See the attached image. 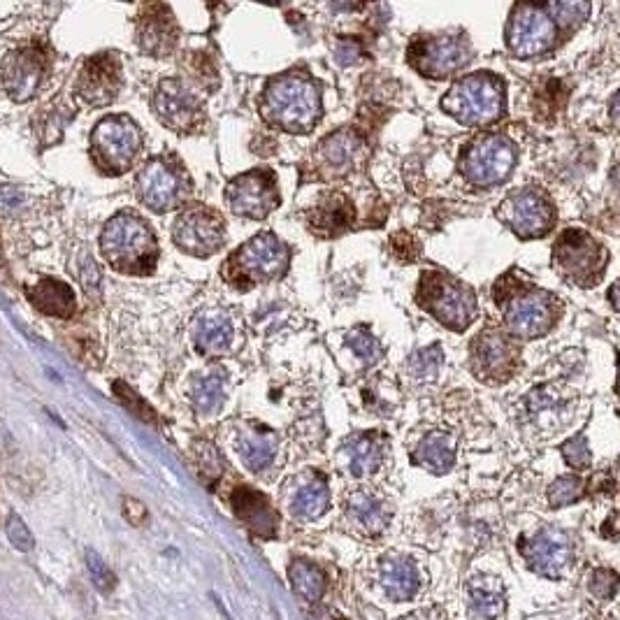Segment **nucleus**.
Returning a JSON list of instances; mask_svg holds the SVG:
<instances>
[{
    "label": "nucleus",
    "instance_id": "9",
    "mask_svg": "<svg viewBox=\"0 0 620 620\" xmlns=\"http://www.w3.org/2000/svg\"><path fill=\"white\" fill-rule=\"evenodd\" d=\"M518 149L507 135L483 133L463 149L458 170L467 182L479 189L504 184L516 168Z\"/></svg>",
    "mask_w": 620,
    "mask_h": 620
},
{
    "label": "nucleus",
    "instance_id": "4",
    "mask_svg": "<svg viewBox=\"0 0 620 620\" xmlns=\"http://www.w3.org/2000/svg\"><path fill=\"white\" fill-rule=\"evenodd\" d=\"M442 110L470 128H488L507 114V84L495 72H472L442 98Z\"/></svg>",
    "mask_w": 620,
    "mask_h": 620
},
{
    "label": "nucleus",
    "instance_id": "36",
    "mask_svg": "<svg viewBox=\"0 0 620 620\" xmlns=\"http://www.w3.org/2000/svg\"><path fill=\"white\" fill-rule=\"evenodd\" d=\"M472 602H474V611H477V614L483 618H495L504 611L502 588L500 586L490 588V583H474Z\"/></svg>",
    "mask_w": 620,
    "mask_h": 620
},
{
    "label": "nucleus",
    "instance_id": "29",
    "mask_svg": "<svg viewBox=\"0 0 620 620\" xmlns=\"http://www.w3.org/2000/svg\"><path fill=\"white\" fill-rule=\"evenodd\" d=\"M330 507V488L326 477L307 474L291 493V514L298 521H316Z\"/></svg>",
    "mask_w": 620,
    "mask_h": 620
},
{
    "label": "nucleus",
    "instance_id": "14",
    "mask_svg": "<svg viewBox=\"0 0 620 620\" xmlns=\"http://www.w3.org/2000/svg\"><path fill=\"white\" fill-rule=\"evenodd\" d=\"M172 242L196 258L219 254L226 242V219L203 203H189L175 219Z\"/></svg>",
    "mask_w": 620,
    "mask_h": 620
},
{
    "label": "nucleus",
    "instance_id": "47",
    "mask_svg": "<svg viewBox=\"0 0 620 620\" xmlns=\"http://www.w3.org/2000/svg\"><path fill=\"white\" fill-rule=\"evenodd\" d=\"M79 279H82V284H84L86 291H89V293L96 291L98 293V288H100V272H98L96 263H93L91 256H84V261L79 263Z\"/></svg>",
    "mask_w": 620,
    "mask_h": 620
},
{
    "label": "nucleus",
    "instance_id": "48",
    "mask_svg": "<svg viewBox=\"0 0 620 620\" xmlns=\"http://www.w3.org/2000/svg\"><path fill=\"white\" fill-rule=\"evenodd\" d=\"M124 516L131 521L133 525H144L147 523V509H144V504L133 500V497H126L124 500Z\"/></svg>",
    "mask_w": 620,
    "mask_h": 620
},
{
    "label": "nucleus",
    "instance_id": "11",
    "mask_svg": "<svg viewBox=\"0 0 620 620\" xmlns=\"http://www.w3.org/2000/svg\"><path fill=\"white\" fill-rule=\"evenodd\" d=\"M560 45V31L544 5L518 3L507 24V49L514 59L528 61L551 54Z\"/></svg>",
    "mask_w": 620,
    "mask_h": 620
},
{
    "label": "nucleus",
    "instance_id": "33",
    "mask_svg": "<svg viewBox=\"0 0 620 620\" xmlns=\"http://www.w3.org/2000/svg\"><path fill=\"white\" fill-rule=\"evenodd\" d=\"M288 581L293 593L305 602H319L326 593V574L309 560H293L288 567Z\"/></svg>",
    "mask_w": 620,
    "mask_h": 620
},
{
    "label": "nucleus",
    "instance_id": "19",
    "mask_svg": "<svg viewBox=\"0 0 620 620\" xmlns=\"http://www.w3.org/2000/svg\"><path fill=\"white\" fill-rule=\"evenodd\" d=\"M47 59L38 47H24L7 54L0 66V82L7 96L17 103H28L45 82Z\"/></svg>",
    "mask_w": 620,
    "mask_h": 620
},
{
    "label": "nucleus",
    "instance_id": "22",
    "mask_svg": "<svg viewBox=\"0 0 620 620\" xmlns=\"http://www.w3.org/2000/svg\"><path fill=\"white\" fill-rule=\"evenodd\" d=\"M365 140L360 138L351 128H340V131L330 133L323 138L316 147V165H319L323 175L330 177H344L358 168L363 161Z\"/></svg>",
    "mask_w": 620,
    "mask_h": 620
},
{
    "label": "nucleus",
    "instance_id": "35",
    "mask_svg": "<svg viewBox=\"0 0 620 620\" xmlns=\"http://www.w3.org/2000/svg\"><path fill=\"white\" fill-rule=\"evenodd\" d=\"M546 12L551 14L553 24L558 26L560 33H574L576 28L586 24L590 5L588 3H546Z\"/></svg>",
    "mask_w": 620,
    "mask_h": 620
},
{
    "label": "nucleus",
    "instance_id": "27",
    "mask_svg": "<svg viewBox=\"0 0 620 620\" xmlns=\"http://www.w3.org/2000/svg\"><path fill=\"white\" fill-rule=\"evenodd\" d=\"M340 456L353 477H367L377 472L384 458V437L377 432H360L344 442Z\"/></svg>",
    "mask_w": 620,
    "mask_h": 620
},
{
    "label": "nucleus",
    "instance_id": "23",
    "mask_svg": "<svg viewBox=\"0 0 620 620\" xmlns=\"http://www.w3.org/2000/svg\"><path fill=\"white\" fill-rule=\"evenodd\" d=\"M230 502H233L235 516L240 518L254 535L263 539H272L277 535L279 516L263 493H258L254 488L240 486L233 493V497H230Z\"/></svg>",
    "mask_w": 620,
    "mask_h": 620
},
{
    "label": "nucleus",
    "instance_id": "12",
    "mask_svg": "<svg viewBox=\"0 0 620 620\" xmlns=\"http://www.w3.org/2000/svg\"><path fill=\"white\" fill-rule=\"evenodd\" d=\"M497 219L521 240H537L555 226V205L549 193L537 186H521L511 191L497 207Z\"/></svg>",
    "mask_w": 620,
    "mask_h": 620
},
{
    "label": "nucleus",
    "instance_id": "17",
    "mask_svg": "<svg viewBox=\"0 0 620 620\" xmlns=\"http://www.w3.org/2000/svg\"><path fill=\"white\" fill-rule=\"evenodd\" d=\"M154 112L170 131L189 135L205 124V105L182 79H163L154 93Z\"/></svg>",
    "mask_w": 620,
    "mask_h": 620
},
{
    "label": "nucleus",
    "instance_id": "16",
    "mask_svg": "<svg viewBox=\"0 0 620 620\" xmlns=\"http://www.w3.org/2000/svg\"><path fill=\"white\" fill-rule=\"evenodd\" d=\"M521 363V349L507 333L486 328L470 344V367L483 384H504Z\"/></svg>",
    "mask_w": 620,
    "mask_h": 620
},
{
    "label": "nucleus",
    "instance_id": "7",
    "mask_svg": "<svg viewBox=\"0 0 620 620\" xmlns=\"http://www.w3.org/2000/svg\"><path fill=\"white\" fill-rule=\"evenodd\" d=\"M191 189L193 182L189 172H186L184 163L172 154L149 158L138 172V179H135V191H138L140 203L156 214L182 207L186 198L191 196Z\"/></svg>",
    "mask_w": 620,
    "mask_h": 620
},
{
    "label": "nucleus",
    "instance_id": "25",
    "mask_svg": "<svg viewBox=\"0 0 620 620\" xmlns=\"http://www.w3.org/2000/svg\"><path fill=\"white\" fill-rule=\"evenodd\" d=\"M191 340L200 356H221L233 344V321L223 312H203L193 321Z\"/></svg>",
    "mask_w": 620,
    "mask_h": 620
},
{
    "label": "nucleus",
    "instance_id": "31",
    "mask_svg": "<svg viewBox=\"0 0 620 620\" xmlns=\"http://www.w3.org/2000/svg\"><path fill=\"white\" fill-rule=\"evenodd\" d=\"M379 583L393 602L412 600L418 590V572L407 558H386L379 567Z\"/></svg>",
    "mask_w": 620,
    "mask_h": 620
},
{
    "label": "nucleus",
    "instance_id": "1",
    "mask_svg": "<svg viewBox=\"0 0 620 620\" xmlns=\"http://www.w3.org/2000/svg\"><path fill=\"white\" fill-rule=\"evenodd\" d=\"M258 110L265 124L279 131L312 133L323 117L321 86L305 70L281 72L268 79Z\"/></svg>",
    "mask_w": 620,
    "mask_h": 620
},
{
    "label": "nucleus",
    "instance_id": "26",
    "mask_svg": "<svg viewBox=\"0 0 620 620\" xmlns=\"http://www.w3.org/2000/svg\"><path fill=\"white\" fill-rule=\"evenodd\" d=\"M279 451L277 435L263 425H247L237 435V453L251 472H263L275 463Z\"/></svg>",
    "mask_w": 620,
    "mask_h": 620
},
{
    "label": "nucleus",
    "instance_id": "32",
    "mask_svg": "<svg viewBox=\"0 0 620 620\" xmlns=\"http://www.w3.org/2000/svg\"><path fill=\"white\" fill-rule=\"evenodd\" d=\"M228 398V377L221 367H212L193 379L191 402L198 414H216Z\"/></svg>",
    "mask_w": 620,
    "mask_h": 620
},
{
    "label": "nucleus",
    "instance_id": "6",
    "mask_svg": "<svg viewBox=\"0 0 620 620\" xmlns=\"http://www.w3.org/2000/svg\"><path fill=\"white\" fill-rule=\"evenodd\" d=\"M418 307L453 333H465L477 319V293L465 281L442 270L421 272L416 288Z\"/></svg>",
    "mask_w": 620,
    "mask_h": 620
},
{
    "label": "nucleus",
    "instance_id": "30",
    "mask_svg": "<svg viewBox=\"0 0 620 620\" xmlns=\"http://www.w3.org/2000/svg\"><path fill=\"white\" fill-rule=\"evenodd\" d=\"M412 460L432 474H446L456 465V439L449 432L432 430L418 442Z\"/></svg>",
    "mask_w": 620,
    "mask_h": 620
},
{
    "label": "nucleus",
    "instance_id": "45",
    "mask_svg": "<svg viewBox=\"0 0 620 620\" xmlns=\"http://www.w3.org/2000/svg\"><path fill=\"white\" fill-rule=\"evenodd\" d=\"M114 393H117V398H121V402H124V405L131 409L135 416H140L142 421L154 423V412H151V407L144 405V402L124 384V381H114Z\"/></svg>",
    "mask_w": 620,
    "mask_h": 620
},
{
    "label": "nucleus",
    "instance_id": "37",
    "mask_svg": "<svg viewBox=\"0 0 620 620\" xmlns=\"http://www.w3.org/2000/svg\"><path fill=\"white\" fill-rule=\"evenodd\" d=\"M442 360V346H425V349L416 351L414 356L409 358V372H412L416 379H435L439 367H442Z\"/></svg>",
    "mask_w": 620,
    "mask_h": 620
},
{
    "label": "nucleus",
    "instance_id": "13",
    "mask_svg": "<svg viewBox=\"0 0 620 620\" xmlns=\"http://www.w3.org/2000/svg\"><path fill=\"white\" fill-rule=\"evenodd\" d=\"M474 49L465 35H421L407 49V61L418 75L444 79L467 68Z\"/></svg>",
    "mask_w": 620,
    "mask_h": 620
},
{
    "label": "nucleus",
    "instance_id": "10",
    "mask_svg": "<svg viewBox=\"0 0 620 620\" xmlns=\"http://www.w3.org/2000/svg\"><path fill=\"white\" fill-rule=\"evenodd\" d=\"M142 151V131L126 114L100 119L91 133V156L105 175H124Z\"/></svg>",
    "mask_w": 620,
    "mask_h": 620
},
{
    "label": "nucleus",
    "instance_id": "46",
    "mask_svg": "<svg viewBox=\"0 0 620 620\" xmlns=\"http://www.w3.org/2000/svg\"><path fill=\"white\" fill-rule=\"evenodd\" d=\"M393 249L402 263H412L418 256V240L409 233H400L393 237Z\"/></svg>",
    "mask_w": 620,
    "mask_h": 620
},
{
    "label": "nucleus",
    "instance_id": "18",
    "mask_svg": "<svg viewBox=\"0 0 620 620\" xmlns=\"http://www.w3.org/2000/svg\"><path fill=\"white\" fill-rule=\"evenodd\" d=\"M124 77H121V61L117 54L105 52L91 56L79 72L75 91L77 96L91 107H105L117 100Z\"/></svg>",
    "mask_w": 620,
    "mask_h": 620
},
{
    "label": "nucleus",
    "instance_id": "28",
    "mask_svg": "<svg viewBox=\"0 0 620 620\" xmlns=\"http://www.w3.org/2000/svg\"><path fill=\"white\" fill-rule=\"evenodd\" d=\"M28 298L42 314L47 316H59V319H70L75 314L77 302L75 291L66 284V281L52 279V277H40L33 286L26 288Z\"/></svg>",
    "mask_w": 620,
    "mask_h": 620
},
{
    "label": "nucleus",
    "instance_id": "38",
    "mask_svg": "<svg viewBox=\"0 0 620 620\" xmlns=\"http://www.w3.org/2000/svg\"><path fill=\"white\" fill-rule=\"evenodd\" d=\"M583 479L579 477H560L553 481V486L549 488V502L551 507L560 509V507H569V504L579 502L583 497Z\"/></svg>",
    "mask_w": 620,
    "mask_h": 620
},
{
    "label": "nucleus",
    "instance_id": "5",
    "mask_svg": "<svg viewBox=\"0 0 620 620\" xmlns=\"http://www.w3.org/2000/svg\"><path fill=\"white\" fill-rule=\"evenodd\" d=\"M288 265H291V249L275 233H258L230 254L223 263L221 275L237 291H251L258 284L284 277Z\"/></svg>",
    "mask_w": 620,
    "mask_h": 620
},
{
    "label": "nucleus",
    "instance_id": "39",
    "mask_svg": "<svg viewBox=\"0 0 620 620\" xmlns=\"http://www.w3.org/2000/svg\"><path fill=\"white\" fill-rule=\"evenodd\" d=\"M196 465H198L200 477H203L207 483H214L223 474V460L219 456V451H216V446L209 442L196 444Z\"/></svg>",
    "mask_w": 620,
    "mask_h": 620
},
{
    "label": "nucleus",
    "instance_id": "43",
    "mask_svg": "<svg viewBox=\"0 0 620 620\" xmlns=\"http://www.w3.org/2000/svg\"><path fill=\"white\" fill-rule=\"evenodd\" d=\"M5 530H7V537H10V542H12V546L14 549H19V551H33L35 549V539H33V532L28 530V525L24 523V518L21 516H17V514H12L10 518H7V525H5Z\"/></svg>",
    "mask_w": 620,
    "mask_h": 620
},
{
    "label": "nucleus",
    "instance_id": "3",
    "mask_svg": "<svg viewBox=\"0 0 620 620\" xmlns=\"http://www.w3.org/2000/svg\"><path fill=\"white\" fill-rule=\"evenodd\" d=\"M100 254L112 270L147 277L156 270L158 240L147 221L135 212H119L100 233Z\"/></svg>",
    "mask_w": 620,
    "mask_h": 620
},
{
    "label": "nucleus",
    "instance_id": "20",
    "mask_svg": "<svg viewBox=\"0 0 620 620\" xmlns=\"http://www.w3.org/2000/svg\"><path fill=\"white\" fill-rule=\"evenodd\" d=\"M523 555L537 574L558 579V576L565 574L567 567L572 565L574 551L565 532L549 528L537 532L535 537H530L528 542L523 544Z\"/></svg>",
    "mask_w": 620,
    "mask_h": 620
},
{
    "label": "nucleus",
    "instance_id": "21",
    "mask_svg": "<svg viewBox=\"0 0 620 620\" xmlns=\"http://www.w3.org/2000/svg\"><path fill=\"white\" fill-rule=\"evenodd\" d=\"M138 45L144 54L165 59L177 49L179 26L168 5H147L138 19Z\"/></svg>",
    "mask_w": 620,
    "mask_h": 620
},
{
    "label": "nucleus",
    "instance_id": "15",
    "mask_svg": "<svg viewBox=\"0 0 620 620\" xmlns=\"http://www.w3.org/2000/svg\"><path fill=\"white\" fill-rule=\"evenodd\" d=\"M281 203L277 175L270 168H256L230 179L226 186V205L244 219L263 221Z\"/></svg>",
    "mask_w": 620,
    "mask_h": 620
},
{
    "label": "nucleus",
    "instance_id": "24",
    "mask_svg": "<svg viewBox=\"0 0 620 620\" xmlns=\"http://www.w3.org/2000/svg\"><path fill=\"white\" fill-rule=\"evenodd\" d=\"M309 228L321 237H337L346 233L356 221V207L344 193H326L319 205L307 212Z\"/></svg>",
    "mask_w": 620,
    "mask_h": 620
},
{
    "label": "nucleus",
    "instance_id": "2",
    "mask_svg": "<svg viewBox=\"0 0 620 620\" xmlns=\"http://www.w3.org/2000/svg\"><path fill=\"white\" fill-rule=\"evenodd\" d=\"M495 302L502 309L504 328L509 335L537 340L560 321L562 305L553 293L525 279L504 275L495 286Z\"/></svg>",
    "mask_w": 620,
    "mask_h": 620
},
{
    "label": "nucleus",
    "instance_id": "41",
    "mask_svg": "<svg viewBox=\"0 0 620 620\" xmlns=\"http://www.w3.org/2000/svg\"><path fill=\"white\" fill-rule=\"evenodd\" d=\"M86 567H89L91 579L100 593H112L114 586H117V576L96 551H86Z\"/></svg>",
    "mask_w": 620,
    "mask_h": 620
},
{
    "label": "nucleus",
    "instance_id": "44",
    "mask_svg": "<svg viewBox=\"0 0 620 620\" xmlns=\"http://www.w3.org/2000/svg\"><path fill=\"white\" fill-rule=\"evenodd\" d=\"M590 590H593L600 600H614L618 590V574L611 572V569H597V572L590 576Z\"/></svg>",
    "mask_w": 620,
    "mask_h": 620
},
{
    "label": "nucleus",
    "instance_id": "34",
    "mask_svg": "<svg viewBox=\"0 0 620 620\" xmlns=\"http://www.w3.org/2000/svg\"><path fill=\"white\" fill-rule=\"evenodd\" d=\"M349 516L351 521L367 532H377L386 525V511L377 497L367 493H356L349 500Z\"/></svg>",
    "mask_w": 620,
    "mask_h": 620
},
{
    "label": "nucleus",
    "instance_id": "42",
    "mask_svg": "<svg viewBox=\"0 0 620 620\" xmlns=\"http://www.w3.org/2000/svg\"><path fill=\"white\" fill-rule=\"evenodd\" d=\"M562 458L567 460L569 467L574 470H588L590 467V449L583 435H576L569 442L562 444Z\"/></svg>",
    "mask_w": 620,
    "mask_h": 620
},
{
    "label": "nucleus",
    "instance_id": "8",
    "mask_svg": "<svg viewBox=\"0 0 620 620\" xmlns=\"http://www.w3.org/2000/svg\"><path fill=\"white\" fill-rule=\"evenodd\" d=\"M609 254L604 244L586 230L569 228L555 240L553 270L576 288H593L607 270Z\"/></svg>",
    "mask_w": 620,
    "mask_h": 620
},
{
    "label": "nucleus",
    "instance_id": "40",
    "mask_svg": "<svg viewBox=\"0 0 620 620\" xmlns=\"http://www.w3.org/2000/svg\"><path fill=\"white\" fill-rule=\"evenodd\" d=\"M346 344H349V349L356 353V358L363 365H374L381 358V344L377 342V337L365 333V330H360V333H351Z\"/></svg>",
    "mask_w": 620,
    "mask_h": 620
}]
</instances>
